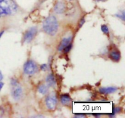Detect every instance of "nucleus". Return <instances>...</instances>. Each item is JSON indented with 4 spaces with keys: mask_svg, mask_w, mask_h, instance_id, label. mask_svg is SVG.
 Returning a JSON list of instances; mask_svg holds the SVG:
<instances>
[{
    "mask_svg": "<svg viewBox=\"0 0 125 118\" xmlns=\"http://www.w3.org/2000/svg\"><path fill=\"white\" fill-rule=\"evenodd\" d=\"M45 105L49 110H54L57 104V97L53 93L49 94L45 100Z\"/></svg>",
    "mask_w": 125,
    "mask_h": 118,
    "instance_id": "39448f33",
    "label": "nucleus"
},
{
    "mask_svg": "<svg viewBox=\"0 0 125 118\" xmlns=\"http://www.w3.org/2000/svg\"><path fill=\"white\" fill-rule=\"evenodd\" d=\"M122 110H123V109H122V107H114L113 108V110H112V113L114 115H116L117 114L122 112Z\"/></svg>",
    "mask_w": 125,
    "mask_h": 118,
    "instance_id": "f3484780",
    "label": "nucleus"
},
{
    "mask_svg": "<svg viewBox=\"0 0 125 118\" xmlns=\"http://www.w3.org/2000/svg\"><path fill=\"white\" fill-rule=\"evenodd\" d=\"M46 84L49 87H55L56 86V80L54 75L52 73H50L46 77Z\"/></svg>",
    "mask_w": 125,
    "mask_h": 118,
    "instance_id": "f8f14e48",
    "label": "nucleus"
},
{
    "mask_svg": "<svg viewBox=\"0 0 125 118\" xmlns=\"http://www.w3.org/2000/svg\"><path fill=\"white\" fill-rule=\"evenodd\" d=\"M101 31H102L104 34H106V35H109V29L108 26H107L106 24H102L101 26Z\"/></svg>",
    "mask_w": 125,
    "mask_h": 118,
    "instance_id": "4468645a",
    "label": "nucleus"
},
{
    "mask_svg": "<svg viewBox=\"0 0 125 118\" xmlns=\"http://www.w3.org/2000/svg\"><path fill=\"white\" fill-rule=\"evenodd\" d=\"M60 100L61 104L65 106H69L72 104V99L68 94H62L60 96Z\"/></svg>",
    "mask_w": 125,
    "mask_h": 118,
    "instance_id": "1a4fd4ad",
    "label": "nucleus"
},
{
    "mask_svg": "<svg viewBox=\"0 0 125 118\" xmlns=\"http://www.w3.org/2000/svg\"><path fill=\"white\" fill-rule=\"evenodd\" d=\"M85 18H84V17H83V18H81V20H79V28H81L82 26H83V24L85 23Z\"/></svg>",
    "mask_w": 125,
    "mask_h": 118,
    "instance_id": "aec40b11",
    "label": "nucleus"
},
{
    "mask_svg": "<svg viewBox=\"0 0 125 118\" xmlns=\"http://www.w3.org/2000/svg\"><path fill=\"white\" fill-rule=\"evenodd\" d=\"M72 40H73V36L72 35H69V36L63 38L61 41V42H60L59 45L57 50L59 51H62L65 47H67L70 43H72Z\"/></svg>",
    "mask_w": 125,
    "mask_h": 118,
    "instance_id": "6e6552de",
    "label": "nucleus"
},
{
    "mask_svg": "<svg viewBox=\"0 0 125 118\" xmlns=\"http://www.w3.org/2000/svg\"><path fill=\"white\" fill-rule=\"evenodd\" d=\"M109 58L112 61L118 62L121 59V52L117 48L114 47V48L111 49L108 53Z\"/></svg>",
    "mask_w": 125,
    "mask_h": 118,
    "instance_id": "423d86ee",
    "label": "nucleus"
},
{
    "mask_svg": "<svg viewBox=\"0 0 125 118\" xmlns=\"http://www.w3.org/2000/svg\"><path fill=\"white\" fill-rule=\"evenodd\" d=\"M39 67L34 61L29 59L24 63L23 66V72L26 75H32L38 72Z\"/></svg>",
    "mask_w": 125,
    "mask_h": 118,
    "instance_id": "7ed1b4c3",
    "label": "nucleus"
},
{
    "mask_svg": "<svg viewBox=\"0 0 125 118\" xmlns=\"http://www.w3.org/2000/svg\"><path fill=\"white\" fill-rule=\"evenodd\" d=\"M72 46H73V45H72V43H70L69 45H67V47H65L63 48V50H62V51H63V53H64V54H68V53H69L70 51H71V50H72Z\"/></svg>",
    "mask_w": 125,
    "mask_h": 118,
    "instance_id": "dca6fc26",
    "label": "nucleus"
},
{
    "mask_svg": "<svg viewBox=\"0 0 125 118\" xmlns=\"http://www.w3.org/2000/svg\"><path fill=\"white\" fill-rule=\"evenodd\" d=\"M4 31H1V32H0V38H1V37H2V34H4Z\"/></svg>",
    "mask_w": 125,
    "mask_h": 118,
    "instance_id": "a878e982",
    "label": "nucleus"
},
{
    "mask_svg": "<svg viewBox=\"0 0 125 118\" xmlns=\"http://www.w3.org/2000/svg\"><path fill=\"white\" fill-rule=\"evenodd\" d=\"M18 6L13 0H0V18L15 14Z\"/></svg>",
    "mask_w": 125,
    "mask_h": 118,
    "instance_id": "f03ea898",
    "label": "nucleus"
},
{
    "mask_svg": "<svg viewBox=\"0 0 125 118\" xmlns=\"http://www.w3.org/2000/svg\"><path fill=\"white\" fill-rule=\"evenodd\" d=\"M48 64H43L40 65V69L42 71H46L48 70Z\"/></svg>",
    "mask_w": 125,
    "mask_h": 118,
    "instance_id": "6ab92c4d",
    "label": "nucleus"
},
{
    "mask_svg": "<svg viewBox=\"0 0 125 118\" xmlns=\"http://www.w3.org/2000/svg\"><path fill=\"white\" fill-rule=\"evenodd\" d=\"M98 1H106V0H97Z\"/></svg>",
    "mask_w": 125,
    "mask_h": 118,
    "instance_id": "bb28decb",
    "label": "nucleus"
},
{
    "mask_svg": "<svg viewBox=\"0 0 125 118\" xmlns=\"http://www.w3.org/2000/svg\"><path fill=\"white\" fill-rule=\"evenodd\" d=\"M3 113H4L3 109L1 108H0V117H1V116H2Z\"/></svg>",
    "mask_w": 125,
    "mask_h": 118,
    "instance_id": "4be33fe9",
    "label": "nucleus"
},
{
    "mask_svg": "<svg viewBox=\"0 0 125 118\" xmlns=\"http://www.w3.org/2000/svg\"><path fill=\"white\" fill-rule=\"evenodd\" d=\"M37 34V28L35 26L31 27L24 33L23 35V40L24 44H29L32 41Z\"/></svg>",
    "mask_w": 125,
    "mask_h": 118,
    "instance_id": "20e7f679",
    "label": "nucleus"
},
{
    "mask_svg": "<svg viewBox=\"0 0 125 118\" xmlns=\"http://www.w3.org/2000/svg\"><path fill=\"white\" fill-rule=\"evenodd\" d=\"M54 11L57 14L63 13L65 11V5L62 1H59L55 5L54 7Z\"/></svg>",
    "mask_w": 125,
    "mask_h": 118,
    "instance_id": "9b49d317",
    "label": "nucleus"
},
{
    "mask_svg": "<svg viewBox=\"0 0 125 118\" xmlns=\"http://www.w3.org/2000/svg\"><path fill=\"white\" fill-rule=\"evenodd\" d=\"M85 117H86V116L84 114H76L74 116V118H84Z\"/></svg>",
    "mask_w": 125,
    "mask_h": 118,
    "instance_id": "412c9836",
    "label": "nucleus"
},
{
    "mask_svg": "<svg viewBox=\"0 0 125 118\" xmlns=\"http://www.w3.org/2000/svg\"><path fill=\"white\" fill-rule=\"evenodd\" d=\"M12 90V96L13 99L16 101L20 100L23 96V89L20 86L18 85L16 86H13Z\"/></svg>",
    "mask_w": 125,
    "mask_h": 118,
    "instance_id": "0eeeda50",
    "label": "nucleus"
},
{
    "mask_svg": "<svg viewBox=\"0 0 125 118\" xmlns=\"http://www.w3.org/2000/svg\"><path fill=\"white\" fill-rule=\"evenodd\" d=\"M4 86V83H2V82H0V91L2 89V87Z\"/></svg>",
    "mask_w": 125,
    "mask_h": 118,
    "instance_id": "5701e85b",
    "label": "nucleus"
},
{
    "mask_svg": "<svg viewBox=\"0 0 125 118\" xmlns=\"http://www.w3.org/2000/svg\"><path fill=\"white\" fill-rule=\"evenodd\" d=\"M118 88L114 86L102 87L99 89V92L101 94H110L115 93Z\"/></svg>",
    "mask_w": 125,
    "mask_h": 118,
    "instance_id": "9d476101",
    "label": "nucleus"
},
{
    "mask_svg": "<svg viewBox=\"0 0 125 118\" xmlns=\"http://www.w3.org/2000/svg\"><path fill=\"white\" fill-rule=\"evenodd\" d=\"M2 79H3V75H2V72L0 71V82H1Z\"/></svg>",
    "mask_w": 125,
    "mask_h": 118,
    "instance_id": "b1692460",
    "label": "nucleus"
},
{
    "mask_svg": "<svg viewBox=\"0 0 125 118\" xmlns=\"http://www.w3.org/2000/svg\"><path fill=\"white\" fill-rule=\"evenodd\" d=\"M93 115H94L95 118H100L101 115H100V114H94Z\"/></svg>",
    "mask_w": 125,
    "mask_h": 118,
    "instance_id": "393cba45",
    "label": "nucleus"
},
{
    "mask_svg": "<svg viewBox=\"0 0 125 118\" xmlns=\"http://www.w3.org/2000/svg\"><path fill=\"white\" fill-rule=\"evenodd\" d=\"M18 82L17 79L14 78H12L10 80V85L12 86V87L13 86H16L18 85Z\"/></svg>",
    "mask_w": 125,
    "mask_h": 118,
    "instance_id": "a211bd4d",
    "label": "nucleus"
},
{
    "mask_svg": "<svg viewBox=\"0 0 125 118\" xmlns=\"http://www.w3.org/2000/svg\"><path fill=\"white\" fill-rule=\"evenodd\" d=\"M49 88L50 87L47 84H42L39 86L37 88V91L39 94L42 95H46L49 92Z\"/></svg>",
    "mask_w": 125,
    "mask_h": 118,
    "instance_id": "ddd939ff",
    "label": "nucleus"
},
{
    "mask_svg": "<svg viewBox=\"0 0 125 118\" xmlns=\"http://www.w3.org/2000/svg\"><path fill=\"white\" fill-rule=\"evenodd\" d=\"M115 16L117 18H120V20L123 21H125V12L124 11H122V12H119V13L115 14Z\"/></svg>",
    "mask_w": 125,
    "mask_h": 118,
    "instance_id": "2eb2a0df",
    "label": "nucleus"
},
{
    "mask_svg": "<svg viewBox=\"0 0 125 118\" xmlns=\"http://www.w3.org/2000/svg\"><path fill=\"white\" fill-rule=\"evenodd\" d=\"M42 28L44 32L48 35L54 36L59 30V22L57 18L54 15H50L43 22Z\"/></svg>",
    "mask_w": 125,
    "mask_h": 118,
    "instance_id": "f257e3e1",
    "label": "nucleus"
}]
</instances>
